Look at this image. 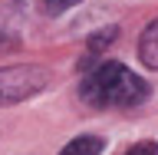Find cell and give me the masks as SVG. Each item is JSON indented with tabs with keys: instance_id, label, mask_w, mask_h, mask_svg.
I'll return each mask as SVG.
<instances>
[{
	"instance_id": "1",
	"label": "cell",
	"mask_w": 158,
	"mask_h": 155,
	"mask_svg": "<svg viewBox=\"0 0 158 155\" xmlns=\"http://www.w3.org/2000/svg\"><path fill=\"white\" fill-rule=\"evenodd\" d=\"M148 83L142 76H135L128 66L122 63H99L79 86V96L82 102L96 109H106V106H118V109H132L138 102L148 99Z\"/></svg>"
},
{
	"instance_id": "2",
	"label": "cell",
	"mask_w": 158,
	"mask_h": 155,
	"mask_svg": "<svg viewBox=\"0 0 158 155\" xmlns=\"http://www.w3.org/2000/svg\"><path fill=\"white\" fill-rule=\"evenodd\" d=\"M49 69L43 66H30V63H20V66H3L0 69V106H13V102H23V99L36 96L49 86Z\"/></svg>"
},
{
	"instance_id": "3",
	"label": "cell",
	"mask_w": 158,
	"mask_h": 155,
	"mask_svg": "<svg viewBox=\"0 0 158 155\" xmlns=\"http://www.w3.org/2000/svg\"><path fill=\"white\" fill-rule=\"evenodd\" d=\"M138 56L148 69H158V17L145 27V33L138 37Z\"/></svg>"
},
{
	"instance_id": "4",
	"label": "cell",
	"mask_w": 158,
	"mask_h": 155,
	"mask_svg": "<svg viewBox=\"0 0 158 155\" xmlns=\"http://www.w3.org/2000/svg\"><path fill=\"white\" fill-rule=\"evenodd\" d=\"M102 149H106V142H102L99 136H79V139H73L59 155H102Z\"/></svg>"
},
{
	"instance_id": "5",
	"label": "cell",
	"mask_w": 158,
	"mask_h": 155,
	"mask_svg": "<svg viewBox=\"0 0 158 155\" xmlns=\"http://www.w3.org/2000/svg\"><path fill=\"white\" fill-rule=\"evenodd\" d=\"M112 40H115V27H106L102 30V33H96V37H89V56H102V53H106V46L109 43H112Z\"/></svg>"
},
{
	"instance_id": "6",
	"label": "cell",
	"mask_w": 158,
	"mask_h": 155,
	"mask_svg": "<svg viewBox=\"0 0 158 155\" xmlns=\"http://www.w3.org/2000/svg\"><path fill=\"white\" fill-rule=\"evenodd\" d=\"M79 0H43V7H46V13H63V10H69V7H76Z\"/></svg>"
},
{
	"instance_id": "7",
	"label": "cell",
	"mask_w": 158,
	"mask_h": 155,
	"mask_svg": "<svg viewBox=\"0 0 158 155\" xmlns=\"http://www.w3.org/2000/svg\"><path fill=\"white\" fill-rule=\"evenodd\" d=\"M125 155H158V145L155 142H135Z\"/></svg>"
}]
</instances>
